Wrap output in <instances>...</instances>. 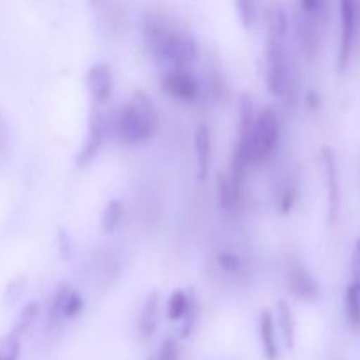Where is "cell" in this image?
Listing matches in <instances>:
<instances>
[{"instance_id":"8","label":"cell","mask_w":360,"mask_h":360,"mask_svg":"<svg viewBox=\"0 0 360 360\" xmlns=\"http://www.w3.org/2000/svg\"><path fill=\"white\" fill-rule=\"evenodd\" d=\"M322 162L326 171L327 185V210H329V224L334 225L340 217V176H338L336 155L330 148H322Z\"/></svg>"},{"instance_id":"27","label":"cell","mask_w":360,"mask_h":360,"mask_svg":"<svg viewBox=\"0 0 360 360\" xmlns=\"http://www.w3.org/2000/svg\"><path fill=\"white\" fill-rule=\"evenodd\" d=\"M9 153V127H7L6 116L0 111V160Z\"/></svg>"},{"instance_id":"29","label":"cell","mask_w":360,"mask_h":360,"mask_svg":"<svg viewBox=\"0 0 360 360\" xmlns=\"http://www.w3.org/2000/svg\"><path fill=\"white\" fill-rule=\"evenodd\" d=\"M160 360H179V350L174 340H165L160 350Z\"/></svg>"},{"instance_id":"26","label":"cell","mask_w":360,"mask_h":360,"mask_svg":"<svg viewBox=\"0 0 360 360\" xmlns=\"http://www.w3.org/2000/svg\"><path fill=\"white\" fill-rule=\"evenodd\" d=\"M217 262H218V266H220L221 269H224L225 273H229V274L239 273V271H241V267H243L241 259H239L236 253H231V252H220V253H218Z\"/></svg>"},{"instance_id":"25","label":"cell","mask_w":360,"mask_h":360,"mask_svg":"<svg viewBox=\"0 0 360 360\" xmlns=\"http://www.w3.org/2000/svg\"><path fill=\"white\" fill-rule=\"evenodd\" d=\"M218 204H220V207L224 211L236 210L227 176H220V178H218Z\"/></svg>"},{"instance_id":"31","label":"cell","mask_w":360,"mask_h":360,"mask_svg":"<svg viewBox=\"0 0 360 360\" xmlns=\"http://www.w3.org/2000/svg\"><path fill=\"white\" fill-rule=\"evenodd\" d=\"M308 101H309V105H311V109L319 108V98H316V94H309Z\"/></svg>"},{"instance_id":"30","label":"cell","mask_w":360,"mask_h":360,"mask_svg":"<svg viewBox=\"0 0 360 360\" xmlns=\"http://www.w3.org/2000/svg\"><path fill=\"white\" fill-rule=\"evenodd\" d=\"M352 281L360 285V239L355 243L354 253H352Z\"/></svg>"},{"instance_id":"24","label":"cell","mask_w":360,"mask_h":360,"mask_svg":"<svg viewBox=\"0 0 360 360\" xmlns=\"http://www.w3.org/2000/svg\"><path fill=\"white\" fill-rule=\"evenodd\" d=\"M295 200H297V185L294 181H287L281 188L280 200H278V207H280L281 213H290L295 206Z\"/></svg>"},{"instance_id":"13","label":"cell","mask_w":360,"mask_h":360,"mask_svg":"<svg viewBox=\"0 0 360 360\" xmlns=\"http://www.w3.org/2000/svg\"><path fill=\"white\" fill-rule=\"evenodd\" d=\"M297 34L301 41L302 51L308 56H315L319 49V32H316L315 16L301 13L297 16Z\"/></svg>"},{"instance_id":"5","label":"cell","mask_w":360,"mask_h":360,"mask_svg":"<svg viewBox=\"0 0 360 360\" xmlns=\"http://www.w3.org/2000/svg\"><path fill=\"white\" fill-rule=\"evenodd\" d=\"M340 16H341V39H340V55H338V70H340V72H345L348 67V62H350L355 35H357V21H359L357 0H340Z\"/></svg>"},{"instance_id":"14","label":"cell","mask_w":360,"mask_h":360,"mask_svg":"<svg viewBox=\"0 0 360 360\" xmlns=\"http://www.w3.org/2000/svg\"><path fill=\"white\" fill-rule=\"evenodd\" d=\"M260 343H262L264 354L269 360L278 359V343L276 330H274V316L269 309H264L260 315Z\"/></svg>"},{"instance_id":"32","label":"cell","mask_w":360,"mask_h":360,"mask_svg":"<svg viewBox=\"0 0 360 360\" xmlns=\"http://www.w3.org/2000/svg\"><path fill=\"white\" fill-rule=\"evenodd\" d=\"M98 2V0H91V4H97Z\"/></svg>"},{"instance_id":"17","label":"cell","mask_w":360,"mask_h":360,"mask_svg":"<svg viewBox=\"0 0 360 360\" xmlns=\"http://www.w3.org/2000/svg\"><path fill=\"white\" fill-rule=\"evenodd\" d=\"M190 313V299L186 292L174 290L167 301V316L171 322H179Z\"/></svg>"},{"instance_id":"15","label":"cell","mask_w":360,"mask_h":360,"mask_svg":"<svg viewBox=\"0 0 360 360\" xmlns=\"http://www.w3.org/2000/svg\"><path fill=\"white\" fill-rule=\"evenodd\" d=\"M276 316H278V326H280L281 334H283V341L287 348H294V316H292L290 306L285 301H278L276 304Z\"/></svg>"},{"instance_id":"2","label":"cell","mask_w":360,"mask_h":360,"mask_svg":"<svg viewBox=\"0 0 360 360\" xmlns=\"http://www.w3.org/2000/svg\"><path fill=\"white\" fill-rule=\"evenodd\" d=\"M157 125L158 116L153 102L144 91L139 90L120 112L116 130L123 144H139L153 136Z\"/></svg>"},{"instance_id":"28","label":"cell","mask_w":360,"mask_h":360,"mask_svg":"<svg viewBox=\"0 0 360 360\" xmlns=\"http://www.w3.org/2000/svg\"><path fill=\"white\" fill-rule=\"evenodd\" d=\"M326 9V0H301V11L309 16H319Z\"/></svg>"},{"instance_id":"3","label":"cell","mask_w":360,"mask_h":360,"mask_svg":"<svg viewBox=\"0 0 360 360\" xmlns=\"http://www.w3.org/2000/svg\"><path fill=\"white\" fill-rule=\"evenodd\" d=\"M266 86L274 97H285L290 88V65H288L283 37L276 34H267Z\"/></svg>"},{"instance_id":"10","label":"cell","mask_w":360,"mask_h":360,"mask_svg":"<svg viewBox=\"0 0 360 360\" xmlns=\"http://www.w3.org/2000/svg\"><path fill=\"white\" fill-rule=\"evenodd\" d=\"M86 86L95 105L108 104L112 95V74L105 63L97 62L88 69Z\"/></svg>"},{"instance_id":"12","label":"cell","mask_w":360,"mask_h":360,"mask_svg":"<svg viewBox=\"0 0 360 360\" xmlns=\"http://www.w3.org/2000/svg\"><path fill=\"white\" fill-rule=\"evenodd\" d=\"M160 320V294L153 292L148 295L146 302H144L143 309H141L139 316V336L143 340H148L155 334Z\"/></svg>"},{"instance_id":"18","label":"cell","mask_w":360,"mask_h":360,"mask_svg":"<svg viewBox=\"0 0 360 360\" xmlns=\"http://www.w3.org/2000/svg\"><path fill=\"white\" fill-rule=\"evenodd\" d=\"M288 28L287 14H285L283 7L280 4L273 2L267 7V34H276L285 37Z\"/></svg>"},{"instance_id":"6","label":"cell","mask_w":360,"mask_h":360,"mask_svg":"<svg viewBox=\"0 0 360 360\" xmlns=\"http://www.w3.org/2000/svg\"><path fill=\"white\" fill-rule=\"evenodd\" d=\"M162 88L171 97L183 102H193L200 95V84L188 67H171L162 77Z\"/></svg>"},{"instance_id":"22","label":"cell","mask_w":360,"mask_h":360,"mask_svg":"<svg viewBox=\"0 0 360 360\" xmlns=\"http://www.w3.org/2000/svg\"><path fill=\"white\" fill-rule=\"evenodd\" d=\"M236 7H238V14L243 27L252 28L257 21V14H259L257 0H236Z\"/></svg>"},{"instance_id":"11","label":"cell","mask_w":360,"mask_h":360,"mask_svg":"<svg viewBox=\"0 0 360 360\" xmlns=\"http://www.w3.org/2000/svg\"><path fill=\"white\" fill-rule=\"evenodd\" d=\"M193 148H195L197 158V178L200 181L207 178L211 165V134L207 125L200 123L193 134Z\"/></svg>"},{"instance_id":"23","label":"cell","mask_w":360,"mask_h":360,"mask_svg":"<svg viewBox=\"0 0 360 360\" xmlns=\"http://www.w3.org/2000/svg\"><path fill=\"white\" fill-rule=\"evenodd\" d=\"M20 357V336L9 333L0 340V360H18Z\"/></svg>"},{"instance_id":"7","label":"cell","mask_w":360,"mask_h":360,"mask_svg":"<svg viewBox=\"0 0 360 360\" xmlns=\"http://www.w3.org/2000/svg\"><path fill=\"white\" fill-rule=\"evenodd\" d=\"M285 280L295 297L302 299V301H315L320 297L319 283L299 260H288L287 267H285Z\"/></svg>"},{"instance_id":"19","label":"cell","mask_w":360,"mask_h":360,"mask_svg":"<svg viewBox=\"0 0 360 360\" xmlns=\"http://www.w3.org/2000/svg\"><path fill=\"white\" fill-rule=\"evenodd\" d=\"M123 218V206L120 200H111L108 202V206L104 207V213H102V229H104L105 234H111L118 229V225L122 224Z\"/></svg>"},{"instance_id":"4","label":"cell","mask_w":360,"mask_h":360,"mask_svg":"<svg viewBox=\"0 0 360 360\" xmlns=\"http://www.w3.org/2000/svg\"><path fill=\"white\" fill-rule=\"evenodd\" d=\"M280 139V122L273 109H264L260 115L255 116L252 130V141H250V158L252 164L267 160L273 155Z\"/></svg>"},{"instance_id":"16","label":"cell","mask_w":360,"mask_h":360,"mask_svg":"<svg viewBox=\"0 0 360 360\" xmlns=\"http://www.w3.org/2000/svg\"><path fill=\"white\" fill-rule=\"evenodd\" d=\"M345 301H347V316L348 322H350L352 329H360V285L350 281V285L347 287V295H345Z\"/></svg>"},{"instance_id":"20","label":"cell","mask_w":360,"mask_h":360,"mask_svg":"<svg viewBox=\"0 0 360 360\" xmlns=\"http://www.w3.org/2000/svg\"><path fill=\"white\" fill-rule=\"evenodd\" d=\"M37 315H39L37 302H28V304H25L23 309L20 311V315H18V319H16V322H14V327L11 333H14L20 336L21 333H25V330H27L28 327L34 323V320L37 319Z\"/></svg>"},{"instance_id":"1","label":"cell","mask_w":360,"mask_h":360,"mask_svg":"<svg viewBox=\"0 0 360 360\" xmlns=\"http://www.w3.org/2000/svg\"><path fill=\"white\" fill-rule=\"evenodd\" d=\"M144 41L158 62L171 67H188L197 58V44L188 34L169 27L162 20L144 23Z\"/></svg>"},{"instance_id":"9","label":"cell","mask_w":360,"mask_h":360,"mask_svg":"<svg viewBox=\"0 0 360 360\" xmlns=\"http://www.w3.org/2000/svg\"><path fill=\"white\" fill-rule=\"evenodd\" d=\"M105 137V118L98 109H94L90 115V122H88V130L86 137H84V143L81 146L79 155H77V165L79 167H86L91 160L95 158V155L101 150L102 143H104Z\"/></svg>"},{"instance_id":"21","label":"cell","mask_w":360,"mask_h":360,"mask_svg":"<svg viewBox=\"0 0 360 360\" xmlns=\"http://www.w3.org/2000/svg\"><path fill=\"white\" fill-rule=\"evenodd\" d=\"M83 306H84L83 297H81L76 290L69 288L65 299H63L62 309H60V320L74 319V316H77L81 311H83Z\"/></svg>"}]
</instances>
